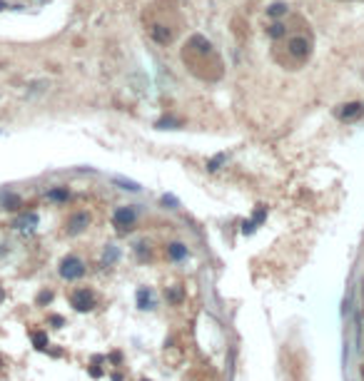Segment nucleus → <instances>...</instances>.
<instances>
[{
    "mask_svg": "<svg viewBox=\"0 0 364 381\" xmlns=\"http://www.w3.org/2000/svg\"><path fill=\"white\" fill-rule=\"evenodd\" d=\"M182 62L190 68V73L200 80L215 82L222 77V60L217 55L215 45L205 35L195 33L182 48Z\"/></svg>",
    "mask_w": 364,
    "mask_h": 381,
    "instance_id": "1",
    "label": "nucleus"
},
{
    "mask_svg": "<svg viewBox=\"0 0 364 381\" xmlns=\"http://www.w3.org/2000/svg\"><path fill=\"white\" fill-rule=\"evenodd\" d=\"M85 272H88V267H85L82 257H77V254H65L58 264L60 279H65V282H77V279H82Z\"/></svg>",
    "mask_w": 364,
    "mask_h": 381,
    "instance_id": "2",
    "label": "nucleus"
},
{
    "mask_svg": "<svg viewBox=\"0 0 364 381\" xmlns=\"http://www.w3.org/2000/svg\"><path fill=\"white\" fill-rule=\"evenodd\" d=\"M68 299H70V306L80 311V314H88V311H93L97 306V294L90 289V286H77L73 289L70 294H68Z\"/></svg>",
    "mask_w": 364,
    "mask_h": 381,
    "instance_id": "3",
    "label": "nucleus"
},
{
    "mask_svg": "<svg viewBox=\"0 0 364 381\" xmlns=\"http://www.w3.org/2000/svg\"><path fill=\"white\" fill-rule=\"evenodd\" d=\"M285 50H287V55L292 57V62H305L307 57L312 55V40L305 38V35H292L287 38V45H285Z\"/></svg>",
    "mask_w": 364,
    "mask_h": 381,
    "instance_id": "4",
    "label": "nucleus"
},
{
    "mask_svg": "<svg viewBox=\"0 0 364 381\" xmlns=\"http://www.w3.org/2000/svg\"><path fill=\"white\" fill-rule=\"evenodd\" d=\"M135 222H137V210H135L133 205H122V207H117L113 212V225L117 227V232H130L135 227Z\"/></svg>",
    "mask_w": 364,
    "mask_h": 381,
    "instance_id": "5",
    "label": "nucleus"
},
{
    "mask_svg": "<svg viewBox=\"0 0 364 381\" xmlns=\"http://www.w3.org/2000/svg\"><path fill=\"white\" fill-rule=\"evenodd\" d=\"M90 227V214L85 210H77L73 212L68 219H65V232L70 234V237H75V234H82L85 229Z\"/></svg>",
    "mask_w": 364,
    "mask_h": 381,
    "instance_id": "6",
    "label": "nucleus"
},
{
    "mask_svg": "<svg viewBox=\"0 0 364 381\" xmlns=\"http://www.w3.org/2000/svg\"><path fill=\"white\" fill-rule=\"evenodd\" d=\"M135 302H137V309L140 311H153L157 302H155V294L150 286H140L137 289V294H135Z\"/></svg>",
    "mask_w": 364,
    "mask_h": 381,
    "instance_id": "7",
    "label": "nucleus"
},
{
    "mask_svg": "<svg viewBox=\"0 0 364 381\" xmlns=\"http://www.w3.org/2000/svg\"><path fill=\"white\" fill-rule=\"evenodd\" d=\"M165 254H167L170 262H185L190 257V249H187V244H182V242H170L165 247Z\"/></svg>",
    "mask_w": 364,
    "mask_h": 381,
    "instance_id": "8",
    "label": "nucleus"
},
{
    "mask_svg": "<svg viewBox=\"0 0 364 381\" xmlns=\"http://www.w3.org/2000/svg\"><path fill=\"white\" fill-rule=\"evenodd\" d=\"M35 227H38V214L35 212H23L13 222V229H20V232H30V229H35Z\"/></svg>",
    "mask_w": 364,
    "mask_h": 381,
    "instance_id": "9",
    "label": "nucleus"
},
{
    "mask_svg": "<svg viewBox=\"0 0 364 381\" xmlns=\"http://www.w3.org/2000/svg\"><path fill=\"white\" fill-rule=\"evenodd\" d=\"M362 113H364V105H362V102H347V105H342V107L337 110V117H339L342 122H349V120L359 117Z\"/></svg>",
    "mask_w": 364,
    "mask_h": 381,
    "instance_id": "10",
    "label": "nucleus"
},
{
    "mask_svg": "<svg viewBox=\"0 0 364 381\" xmlns=\"http://www.w3.org/2000/svg\"><path fill=\"white\" fill-rule=\"evenodd\" d=\"M30 342H33V346H35L38 351H48V349H50V337H48V331H42V329H30Z\"/></svg>",
    "mask_w": 364,
    "mask_h": 381,
    "instance_id": "11",
    "label": "nucleus"
},
{
    "mask_svg": "<svg viewBox=\"0 0 364 381\" xmlns=\"http://www.w3.org/2000/svg\"><path fill=\"white\" fill-rule=\"evenodd\" d=\"M165 299H167L173 306H180L182 302H185V289H182L180 284L167 286V292H165Z\"/></svg>",
    "mask_w": 364,
    "mask_h": 381,
    "instance_id": "12",
    "label": "nucleus"
},
{
    "mask_svg": "<svg viewBox=\"0 0 364 381\" xmlns=\"http://www.w3.org/2000/svg\"><path fill=\"white\" fill-rule=\"evenodd\" d=\"M287 13H289V5L285 0H277V3L267 5V18H272V20L282 18V15H287Z\"/></svg>",
    "mask_w": 364,
    "mask_h": 381,
    "instance_id": "13",
    "label": "nucleus"
},
{
    "mask_svg": "<svg viewBox=\"0 0 364 381\" xmlns=\"http://www.w3.org/2000/svg\"><path fill=\"white\" fill-rule=\"evenodd\" d=\"M117 259H120V249H117L115 244H108V247H105V252H102V259H100V264H102V267H113Z\"/></svg>",
    "mask_w": 364,
    "mask_h": 381,
    "instance_id": "14",
    "label": "nucleus"
},
{
    "mask_svg": "<svg viewBox=\"0 0 364 381\" xmlns=\"http://www.w3.org/2000/svg\"><path fill=\"white\" fill-rule=\"evenodd\" d=\"M48 199L50 202H58V205H65L70 199V190L68 187H53V190L48 192Z\"/></svg>",
    "mask_w": 364,
    "mask_h": 381,
    "instance_id": "15",
    "label": "nucleus"
},
{
    "mask_svg": "<svg viewBox=\"0 0 364 381\" xmlns=\"http://www.w3.org/2000/svg\"><path fill=\"white\" fill-rule=\"evenodd\" d=\"M3 207L10 212H18L23 207V199H20L18 194H5V199H3Z\"/></svg>",
    "mask_w": 364,
    "mask_h": 381,
    "instance_id": "16",
    "label": "nucleus"
},
{
    "mask_svg": "<svg viewBox=\"0 0 364 381\" xmlns=\"http://www.w3.org/2000/svg\"><path fill=\"white\" fill-rule=\"evenodd\" d=\"M267 35L272 40H280V38H285V35H287V28H285L282 23H272V25L267 28Z\"/></svg>",
    "mask_w": 364,
    "mask_h": 381,
    "instance_id": "17",
    "label": "nucleus"
},
{
    "mask_svg": "<svg viewBox=\"0 0 364 381\" xmlns=\"http://www.w3.org/2000/svg\"><path fill=\"white\" fill-rule=\"evenodd\" d=\"M225 162H227V154H225V152L215 154L210 162H207V172H217L220 167H222V165H225Z\"/></svg>",
    "mask_w": 364,
    "mask_h": 381,
    "instance_id": "18",
    "label": "nucleus"
},
{
    "mask_svg": "<svg viewBox=\"0 0 364 381\" xmlns=\"http://www.w3.org/2000/svg\"><path fill=\"white\" fill-rule=\"evenodd\" d=\"M135 254H137L140 259H147V257H150V242H137V244H135Z\"/></svg>",
    "mask_w": 364,
    "mask_h": 381,
    "instance_id": "19",
    "label": "nucleus"
},
{
    "mask_svg": "<svg viewBox=\"0 0 364 381\" xmlns=\"http://www.w3.org/2000/svg\"><path fill=\"white\" fill-rule=\"evenodd\" d=\"M53 297H55L53 289H42V292L38 294V306H48L50 302H53Z\"/></svg>",
    "mask_w": 364,
    "mask_h": 381,
    "instance_id": "20",
    "label": "nucleus"
},
{
    "mask_svg": "<svg viewBox=\"0 0 364 381\" xmlns=\"http://www.w3.org/2000/svg\"><path fill=\"white\" fill-rule=\"evenodd\" d=\"M115 185H120V190L140 192V185H137V182H130V180H120V177H115Z\"/></svg>",
    "mask_w": 364,
    "mask_h": 381,
    "instance_id": "21",
    "label": "nucleus"
},
{
    "mask_svg": "<svg viewBox=\"0 0 364 381\" xmlns=\"http://www.w3.org/2000/svg\"><path fill=\"white\" fill-rule=\"evenodd\" d=\"M252 219H254V222H257V227H260V225L267 219V207H265V205H260V207L254 210V217H252Z\"/></svg>",
    "mask_w": 364,
    "mask_h": 381,
    "instance_id": "22",
    "label": "nucleus"
},
{
    "mask_svg": "<svg viewBox=\"0 0 364 381\" xmlns=\"http://www.w3.org/2000/svg\"><path fill=\"white\" fill-rule=\"evenodd\" d=\"M48 324L53 326V329H62V326H65V319H62L60 314H50V317H48Z\"/></svg>",
    "mask_w": 364,
    "mask_h": 381,
    "instance_id": "23",
    "label": "nucleus"
},
{
    "mask_svg": "<svg viewBox=\"0 0 364 381\" xmlns=\"http://www.w3.org/2000/svg\"><path fill=\"white\" fill-rule=\"evenodd\" d=\"M254 229H257V222L254 219H245L242 222V234L247 237V234H254Z\"/></svg>",
    "mask_w": 364,
    "mask_h": 381,
    "instance_id": "24",
    "label": "nucleus"
},
{
    "mask_svg": "<svg viewBox=\"0 0 364 381\" xmlns=\"http://www.w3.org/2000/svg\"><path fill=\"white\" fill-rule=\"evenodd\" d=\"M105 359H108L110 364H115V366H122V354H120V351H110Z\"/></svg>",
    "mask_w": 364,
    "mask_h": 381,
    "instance_id": "25",
    "label": "nucleus"
},
{
    "mask_svg": "<svg viewBox=\"0 0 364 381\" xmlns=\"http://www.w3.org/2000/svg\"><path fill=\"white\" fill-rule=\"evenodd\" d=\"M162 205H165V207H167V205H170V207H175V205H177V199H175L173 194H165V197H162Z\"/></svg>",
    "mask_w": 364,
    "mask_h": 381,
    "instance_id": "26",
    "label": "nucleus"
},
{
    "mask_svg": "<svg viewBox=\"0 0 364 381\" xmlns=\"http://www.w3.org/2000/svg\"><path fill=\"white\" fill-rule=\"evenodd\" d=\"M110 379H113V381H122V374H120V371H115V374H110Z\"/></svg>",
    "mask_w": 364,
    "mask_h": 381,
    "instance_id": "27",
    "label": "nucleus"
},
{
    "mask_svg": "<svg viewBox=\"0 0 364 381\" xmlns=\"http://www.w3.org/2000/svg\"><path fill=\"white\" fill-rule=\"evenodd\" d=\"M3 302H5V289L0 286V304H3Z\"/></svg>",
    "mask_w": 364,
    "mask_h": 381,
    "instance_id": "28",
    "label": "nucleus"
},
{
    "mask_svg": "<svg viewBox=\"0 0 364 381\" xmlns=\"http://www.w3.org/2000/svg\"><path fill=\"white\" fill-rule=\"evenodd\" d=\"M140 381H153V379H140Z\"/></svg>",
    "mask_w": 364,
    "mask_h": 381,
    "instance_id": "29",
    "label": "nucleus"
},
{
    "mask_svg": "<svg viewBox=\"0 0 364 381\" xmlns=\"http://www.w3.org/2000/svg\"><path fill=\"white\" fill-rule=\"evenodd\" d=\"M0 366H3V362H0Z\"/></svg>",
    "mask_w": 364,
    "mask_h": 381,
    "instance_id": "30",
    "label": "nucleus"
}]
</instances>
